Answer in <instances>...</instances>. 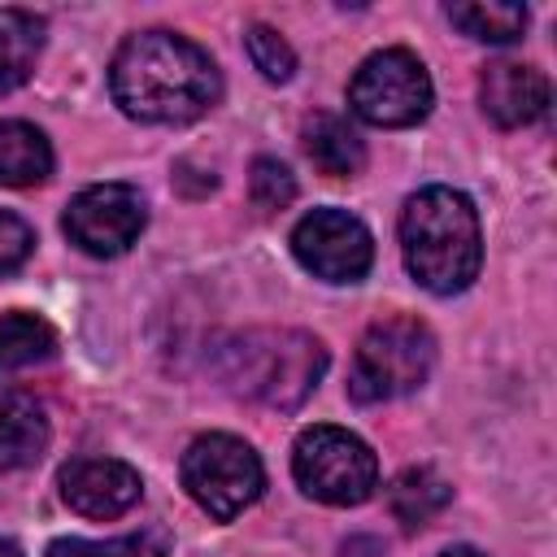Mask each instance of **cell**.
<instances>
[{
    "label": "cell",
    "mask_w": 557,
    "mask_h": 557,
    "mask_svg": "<svg viewBox=\"0 0 557 557\" xmlns=\"http://www.w3.org/2000/svg\"><path fill=\"white\" fill-rule=\"evenodd\" d=\"M109 91L117 109L148 126H183L205 117L222 96L218 61L174 30L131 35L109 65Z\"/></svg>",
    "instance_id": "6da1fadb"
},
{
    "label": "cell",
    "mask_w": 557,
    "mask_h": 557,
    "mask_svg": "<svg viewBox=\"0 0 557 557\" xmlns=\"http://www.w3.org/2000/svg\"><path fill=\"white\" fill-rule=\"evenodd\" d=\"M400 252L418 287L435 296L466 292L479 278V209L457 187H422L400 209Z\"/></svg>",
    "instance_id": "7a4b0ae2"
},
{
    "label": "cell",
    "mask_w": 557,
    "mask_h": 557,
    "mask_svg": "<svg viewBox=\"0 0 557 557\" xmlns=\"http://www.w3.org/2000/svg\"><path fill=\"white\" fill-rule=\"evenodd\" d=\"M218 374L244 400L265 409H300L326 374V348L309 331L257 326L222 344Z\"/></svg>",
    "instance_id": "3957f363"
},
{
    "label": "cell",
    "mask_w": 557,
    "mask_h": 557,
    "mask_svg": "<svg viewBox=\"0 0 557 557\" xmlns=\"http://www.w3.org/2000/svg\"><path fill=\"white\" fill-rule=\"evenodd\" d=\"M431 366H435V335L418 318H383L361 335L352 352L348 396L357 405L409 396L426 383Z\"/></svg>",
    "instance_id": "277c9868"
},
{
    "label": "cell",
    "mask_w": 557,
    "mask_h": 557,
    "mask_svg": "<svg viewBox=\"0 0 557 557\" xmlns=\"http://www.w3.org/2000/svg\"><path fill=\"white\" fill-rule=\"evenodd\" d=\"M178 470H183L187 496L218 522L239 518L265 487V466L252 453V444H244L239 435H226V431L196 435L187 444Z\"/></svg>",
    "instance_id": "5b68a950"
},
{
    "label": "cell",
    "mask_w": 557,
    "mask_h": 557,
    "mask_svg": "<svg viewBox=\"0 0 557 557\" xmlns=\"http://www.w3.org/2000/svg\"><path fill=\"white\" fill-rule=\"evenodd\" d=\"M292 474L322 505H361L379 487V457L344 426H309L292 448Z\"/></svg>",
    "instance_id": "8992f818"
},
{
    "label": "cell",
    "mask_w": 557,
    "mask_h": 557,
    "mask_svg": "<svg viewBox=\"0 0 557 557\" xmlns=\"http://www.w3.org/2000/svg\"><path fill=\"white\" fill-rule=\"evenodd\" d=\"M431 74L405 48H383L366 57L348 83V104L370 126H413L431 113Z\"/></svg>",
    "instance_id": "52a82bcc"
},
{
    "label": "cell",
    "mask_w": 557,
    "mask_h": 557,
    "mask_svg": "<svg viewBox=\"0 0 557 557\" xmlns=\"http://www.w3.org/2000/svg\"><path fill=\"white\" fill-rule=\"evenodd\" d=\"M148 226V205L131 183H96L65 209V235L91 257H122Z\"/></svg>",
    "instance_id": "ba28073f"
},
{
    "label": "cell",
    "mask_w": 557,
    "mask_h": 557,
    "mask_svg": "<svg viewBox=\"0 0 557 557\" xmlns=\"http://www.w3.org/2000/svg\"><path fill=\"white\" fill-rule=\"evenodd\" d=\"M296 261L326 283H357L374 261V239L361 218L344 209H313L292 231Z\"/></svg>",
    "instance_id": "9c48e42d"
},
{
    "label": "cell",
    "mask_w": 557,
    "mask_h": 557,
    "mask_svg": "<svg viewBox=\"0 0 557 557\" xmlns=\"http://www.w3.org/2000/svg\"><path fill=\"white\" fill-rule=\"evenodd\" d=\"M61 500L83 518H117L144 496V479L135 466L117 457H74L61 466Z\"/></svg>",
    "instance_id": "30bf717a"
},
{
    "label": "cell",
    "mask_w": 557,
    "mask_h": 557,
    "mask_svg": "<svg viewBox=\"0 0 557 557\" xmlns=\"http://www.w3.org/2000/svg\"><path fill=\"white\" fill-rule=\"evenodd\" d=\"M479 100L496 126H531L548 109V78L527 61H492L479 78Z\"/></svg>",
    "instance_id": "8fae6325"
},
{
    "label": "cell",
    "mask_w": 557,
    "mask_h": 557,
    "mask_svg": "<svg viewBox=\"0 0 557 557\" xmlns=\"http://www.w3.org/2000/svg\"><path fill=\"white\" fill-rule=\"evenodd\" d=\"M44 448H48V418H44V409L30 396H22V392L0 396V474L35 466L44 457Z\"/></svg>",
    "instance_id": "7c38bea8"
},
{
    "label": "cell",
    "mask_w": 557,
    "mask_h": 557,
    "mask_svg": "<svg viewBox=\"0 0 557 557\" xmlns=\"http://www.w3.org/2000/svg\"><path fill=\"white\" fill-rule=\"evenodd\" d=\"M305 152L331 178H348L366 165V144L352 131V122L339 113H313L305 122Z\"/></svg>",
    "instance_id": "4fadbf2b"
},
{
    "label": "cell",
    "mask_w": 557,
    "mask_h": 557,
    "mask_svg": "<svg viewBox=\"0 0 557 557\" xmlns=\"http://www.w3.org/2000/svg\"><path fill=\"white\" fill-rule=\"evenodd\" d=\"M52 174V144L30 122H0V187H35Z\"/></svg>",
    "instance_id": "5bb4252c"
},
{
    "label": "cell",
    "mask_w": 557,
    "mask_h": 557,
    "mask_svg": "<svg viewBox=\"0 0 557 557\" xmlns=\"http://www.w3.org/2000/svg\"><path fill=\"white\" fill-rule=\"evenodd\" d=\"M44 52V17L26 9H0V96L17 91Z\"/></svg>",
    "instance_id": "9a60e30c"
},
{
    "label": "cell",
    "mask_w": 557,
    "mask_h": 557,
    "mask_svg": "<svg viewBox=\"0 0 557 557\" xmlns=\"http://www.w3.org/2000/svg\"><path fill=\"white\" fill-rule=\"evenodd\" d=\"M448 500H453V487H448L435 470H426V466H409V470H400V474L392 479V487H387L392 518H396L405 531L426 527Z\"/></svg>",
    "instance_id": "2e32d148"
},
{
    "label": "cell",
    "mask_w": 557,
    "mask_h": 557,
    "mask_svg": "<svg viewBox=\"0 0 557 557\" xmlns=\"http://www.w3.org/2000/svg\"><path fill=\"white\" fill-rule=\"evenodd\" d=\"M57 352V331L35 313H0V379L26 366H39Z\"/></svg>",
    "instance_id": "e0dca14e"
},
{
    "label": "cell",
    "mask_w": 557,
    "mask_h": 557,
    "mask_svg": "<svg viewBox=\"0 0 557 557\" xmlns=\"http://www.w3.org/2000/svg\"><path fill=\"white\" fill-rule=\"evenodd\" d=\"M448 22L479 44H509L527 30L522 4H448Z\"/></svg>",
    "instance_id": "ac0fdd59"
},
{
    "label": "cell",
    "mask_w": 557,
    "mask_h": 557,
    "mask_svg": "<svg viewBox=\"0 0 557 557\" xmlns=\"http://www.w3.org/2000/svg\"><path fill=\"white\" fill-rule=\"evenodd\" d=\"M48 557H170V535L148 527L117 540H52Z\"/></svg>",
    "instance_id": "d6986e66"
},
{
    "label": "cell",
    "mask_w": 557,
    "mask_h": 557,
    "mask_svg": "<svg viewBox=\"0 0 557 557\" xmlns=\"http://www.w3.org/2000/svg\"><path fill=\"white\" fill-rule=\"evenodd\" d=\"M244 48H248V61L261 70V78H270V83H287V78L296 74V52H292V44H287L274 26L252 22L248 35H244Z\"/></svg>",
    "instance_id": "ffe728a7"
},
{
    "label": "cell",
    "mask_w": 557,
    "mask_h": 557,
    "mask_svg": "<svg viewBox=\"0 0 557 557\" xmlns=\"http://www.w3.org/2000/svg\"><path fill=\"white\" fill-rule=\"evenodd\" d=\"M248 196L261 213H274V209H287L296 200V178L283 161L274 157H257L252 161V174H248Z\"/></svg>",
    "instance_id": "44dd1931"
},
{
    "label": "cell",
    "mask_w": 557,
    "mask_h": 557,
    "mask_svg": "<svg viewBox=\"0 0 557 557\" xmlns=\"http://www.w3.org/2000/svg\"><path fill=\"white\" fill-rule=\"evenodd\" d=\"M30 252H35V231L17 213H4L0 209V274L17 270Z\"/></svg>",
    "instance_id": "7402d4cb"
},
{
    "label": "cell",
    "mask_w": 557,
    "mask_h": 557,
    "mask_svg": "<svg viewBox=\"0 0 557 557\" xmlns=\"http://www.w3.org/2000/svg\"><path fill=\"white\" fill-rule=\"evenodd\" d=\"M0 557H22V548H17L9 535H0Z\"/></svg>",
    "instance_id": "603a6c76"
},
{
    "label": "cell",
    "mask_w": 557,
    "mask_h": 557,
    "mask_svg": "<svg viewBox=\"0 0 557 557\" xmlns=\"http://www.w3.org/2000/svg\"><path fill=\"white\" fill-rule=\"evenodd\" d=\"M440 557H483V553H479V548H466V544H461V548H448V553H440Z\"/></svg>",
    "instance_id": "cb8c5ba5"
}]
</instances>
